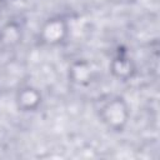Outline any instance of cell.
<instances>
[{"label":"cell","mask_w":160,"mask_h":160,"mask_svg":"<svg viewBox=\"0 0 160 160\" xmlns=\"http://www.w3.org/2000/svg\"><path fill=\"white\" fill-rule=\"evenodd\" d=\"M99 116L108 129L120 132L130 120V108L121 96H111L99 109Z\"/></svg>","instance_id":"6da1fadb"},{"label":"cell","mask_w":160,"mask_h":160,"mask_svg":"<svg viewBox=\"0 0 160 160\" xmlns=\"http://www.w3.org/2000/svg\"><path fill=\"white\" fill-rule=\"evenodd\" d=\"M69 26L64 18L52 16L45 20L39 31V41L46 46H58L65 41Z\"/></svg>","instance_id":"7a4b0ae2"},{"label":"cell","mask_w":160,"mask_h":160,"mask_svg":"<svg viewBox=\"0 0 160 160\" xmlns=\"http://www.w3.org/2000/svg\"><path fill=\"white\" fill-rule=\"evenodd\" d=\"M41 92L31 85H24L19 88V90L15 94L16 108L22 112H31L38 110V108L41 104Z\"/></svg>","instance_id":"3957f363"},{"label":"cell","mask_w":160,"mask_h":160,"mask_svg":"<svg viewBox=\"0 0 160 160\" xmlns=\"http://www.w3.org/2000/svg\"><path fill=\"white\" fill-rule=\"evenodd\" d=\"M92 76L94 71L91 69V65L86 60H76L69 68L70 80L79 86L89 85L92 81Z\"/></svg>","instance_id":"277c9868"},{"label":"cell","mask_w":160,"mask_h":160,"mask_svg":"<svg viewBox=\"0 0 160 160\" xmlns=\"http://www.w3.org/2000/svg\"><path fill=\"white\" fill-rule=\"evenodd\" d=\"M110 71L114 78H116L120 81H126L130 78H132L135 72V66L131 59H129L125 55H118L115 56L110 62Z\"/></svg>","instance_id":"5b68a950"},{"label":"cell","mask_w":160,"mask_h":160,"mask_svg":"<svg viewBox=\"0 0 160 160\" xmlns=\"http://www.w3.org/2000/svg\"><path fill=\"white\" fill-rule=\"evenodd\" d=\"M21 41V28L16 22H8L0 30V45L2 48H14Z\"/></svg>","instance_id":"8992f818"}]
</instances>
